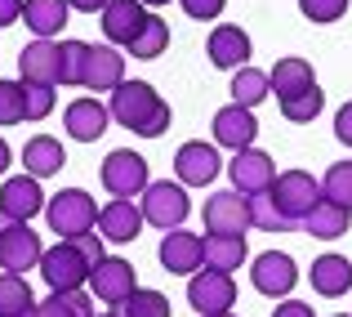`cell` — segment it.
Here are the masks:
<instances>
[{
	"mask_svg": "<svg viewBox=\"0 0 352 317\" xmlns=\"http://www.w3.org/2000/svg\"><path fill=\"white\" fill-rule=\"evenodd\" d=\"M112 121L125 130H134L138 139H161L165 130H170V103H165L161 94H156L147 81H120L112 90Z\"/></svg>",
	"mask_w": 352,
	"mask_h": 317,
	"instance_id": "cell-1",
	"label": "cell"
},
{
	"mask_svg": "<svg viewBox=\"0 0 352 317\" xmlns=\"http://www.w3.org/2000/svg\"><path fill=\"white\" fill-rule=\"evenodd\" d=\"M45 219H50V228L58 237H80V232H89L98 223V206L85 188H63L45 201Z\"/></svg>",
	"mask_w": 352,
	"mask_h": 317,
	"instance_id": "cell-2",
	"label": "cell"
},
{
	"mask_svg": "<svg viewBox=\"0 0 352 317\" xmlns=\"http://www.w3.org/2000/svg\"><path fill=\"white\" fill-rule=\"evenodd\" d=\"M89 268L94 264H89V259L80 255V246L67 241V237L41 255V277L50 282V291H80V286L89 282Z\"/></svg>",
	"mask_w": 352,
	"mask_h": 317,
	"instance_id": "cell-3",
	"label": "cell"
},
{
	"mask_svg": "<svg viewBox=\"0 0 352 317\" xmlns=\"http://www.w3.org/2000/svg\"><path fill=\"white\" fill-rule=\"evenodd\" d=\"M267 192L276 197V206H281V214L294 223V228H303L308 210L326 197V192H321V179H312L308 170H285V174H276V183Z\"/></svg>",
	"mask_w": 352,
	"mask_h": 317,
	"instance_id": "cell-4",
	"label": "cell"
},
{
	"mask_svg": "<svg viewBox=\"0 0 352 317\" xmlns=\"http://www.w3.org/2000/svg\"><path fill=\"white\" fill-rule=\"evenodd\" d=\"M143 219L152 223V228H161V232H170V228H179L183 219H188V210H192V201H188V192H183V183H170V179H161V183H147L143 188Z\"/></svg>",
	"mask_w": 352,
	"mask_h": 317,
	"instance_id": "cell-5",
	"label": "cell"
},
{
	"mask_svg": "<svg viewBox=\"0 0 352 317\" xmlns=\"http://www.w3.org/2000/svg\"><path fill=\"white\" fill-rule=\"evenodd\" d=\"M89 291H94L103 304L120 309V304L138 291V268L129 264V259H120V255H103L94 268H89Z\"/></svg>",
	"mask_w": 352,
	"mask_h": 317,
	"instance_id": "cell-6",
	"label": "cell"
},
{
	"mask_svg": "<svg viewBox=\"0 0 352 317\" xmlns=\"http://www.w3.org/2000/svg\"><path fill=\"white\" fill-rule=\"evenodd\" d=\"M188 304H192L201 317L232 313V304H236V282H232V273H219V268L192 273V282H188Z\"/></svg>",
	"mask_w": 352,
	"mask_h": 317,
	"instance_id": "cell-7",
	"label": "cell"
},
{
	"mask_svg": "<svg viewBox=\"0 0 352 317\" xmlns=\"http://www.w3.org/2000/svg\"><path fill=\"white\" fill-rule=\"evenodd\" d=\"M152 183V174H147V161L138 152H129V147H116V152H107L103 161V188L112 192V197H143V188Z\"/></svg>",
	"mask_w": 352,
	"mask_h": 317,
	"instance_id": "cell-8",
	"label": "cell"
},
{
	"mask_svg": "<svg viewBox=\"0 0 352 317\" xmlns=\"http://www.w3.org/2000/svg\"><path fill=\"white\" fill-rule=\"evenodd\" d=\"M250 282H254V291L267 295V300H285V295L294 291V282H299V268H294V259L285 255V250H263V255L250 264Z\"/></svg>",
	"mask_w": 352,
	"mask_h": 317,
	"instance_id": "cell-9",
	"label": "cell"
},
{
	"mask_svg": "<svg viewBox=\"0 0 352 317\" xmlns=\"http://www.w3.org/2000/svg\"><path fill=\"white\" fill-rule=\"evenodd\" d=\"M156 259H161L165 273L192 277V273H201V264H206V237H197V232H183V228H170V232L161 237Z\"/></svg>",
	"mask_w": 352,
	"mask_h": 317,
	"instance_id": "cell-10",
	"label": "cell"
},
{
	"mask_svg": "<svg viewBox=\"0 0 352 317\" xmlns=\"http://www.w3.org/2000/svg\"><path fill=\"white\" fill-rule=\"evenodd\" d=\"M41 237L32 232V223L14 219L5 232H0V268L5 273H32V268H41Z\"/></svg>",
	"mask_w": 352,
	"mask_h": 317,
	"instance_id": "cell-11",
	"label": "cell"
},
{
	"mask_svg": "<svg viewBox=\"0 0 352 317\" xmlns=\"http://www.w3.org/2000/svg\"><path fill=\"white\" fill-rule=\"evenodd\" d=\"M18 76L32 85H63V45L36 36L32 45H23L18 54Z\"/></svg>",
	"mask_w": 352,
	"mask_h": 317,
	"instance_id": "cell-12",
	"label": "cell"
},
{
	"mask_svg": "<svg viewBox=\"0 0 352 317\" xmlns=\"http://www.w3.org/2000/svg\"><path fill=\"white\" fill-rule=\"evenodd\" d=\"M219 170H223V161H219L214 143L192 139V143H183L179 152H174V174H179V183H188V188H206V183H214Z\"/></svg>",
	"mask_w": 352,
	"mask_h": 317,
	"instance_id": "cell-13",
	"label": "cell"
},
{
	"mask_svg": "<svg viewBox=\"0 0 352 317\" xmlns=\"http://www.w3.org/2000/svg\"><path fill=\"white\" fill-rule=\"evenodd\" d=\"M228 174H232V188L245 192V197H254V192H267L276 183V165L267 152H258V147H241V152L228 161Z\"/></svg>",
	"mask_w": 352,
	"mask_h": 317,
	"instance_id": "cell-14",
	"label": "cell"
},
{
	"mask_svg": "<svg viewBox=\"0 0 352 317\" xmlns=\"http://www.w3.org/2000/svg\"><path fill=\"white\" fill-rule=\"evenodd\" d=\"M206 228L210 232H232V237H245V228H254L250 223V197L245 192H214V197L206 201Z\"/></svg>",
	"mask_w": 352,
	"mask_h": 317,
	"instance_id": "cell-15",
	"label": "cell"
},
{
	"mask_svg": "<svg viewBox=\"0 0 352 317\" xmlns=\"http://www.w3.org/2000/svg\"><path fill=\"white\" fill-rule=\"evenodd\" d=\"M143 206H134L129 197H116L107 201L103 210H98V232H103L112 246H129V241H138V232H143Z\"/></svg>",
	"mask_w": 352,
	"mask_h": 317,
	"instance_id": "cell-16",
	"label": "cell"
},
{
	"mask_svg": "<svg viewBox=\"0 0 352 317\" xmlns=\"http://www.w3.org/2000/svg\"><path fill=\"white\" fill-rule=\"evenodd\" d=\"M254 139H258L254 108L228 103V108L214 112V143L219 147H232V152H241V147H254Z\"/></svg>",
	"mask_w": 352,
	"mask_h": 317,
	"instance_id": "cell-17",
	"label": "cell"
},
{
	"mask_svg": "<svg viewBox=\"0 0 352 317\" xmlns=\"http://www.w3.org/2000/svg\"><path fill=\"white\" fill-rule=\"evenodd\" d=\"M45 192H41V179L36 174H14V179H5L0 183V210L5 214H14V219H32V214H41L45 210Z\"/></svg>",
	"mask_w": 352,
	"mask_h": 317,
	"instance_id": "cell-18",
	"label": "cell"
},
{
	"mask_svg": "<svg viewBox=\"0 0 352 317\" xmlns=\"http://www.w3.org/2000/svg\"><path fill=\"white\" fill-rule=\"evenodd\" d=\"M120 81H125V59H120L112 45H89L85 72H80V85H85V90H98V94H107V90L120 85Z\"/></svg>",
	"mask_w": 352,
	"mask_h": 317,
	"instance_id": "cell-19",
	"label": "cell"
},
{
	"mask_svg": "<svg viewBox=\"0 0 352 317\" xmlns=\"http://www.w3.org/2000/svg\"><path fill=\"white\" fill-rule=\"evenodd\" d=\"M98 23H103V36L112 45H129L138 32H143L147 9H143V0H107V9L98 14Z\"/></svg>",
	"mask_w": 352,
	"mask_h": 317,
	"instance_id": "cell-20",
	"label": "cell"
},
{
	"mask_svg": "<svg viewBox=\"0 0 352 317\" xmlns=\"http://www.w3.org/2000/svg\"><path fill=\"white\" fill-rule=\"evenodd\" d=\"M107 121H112V108H103L98 99H76L63 112V125L76 143H94L98 134H107Z\"/></svg>",
	"mask_w": 352,
	"mask_h": 317,
	"instance_id": "cell-21",
	"label": "cell"
},
{
	"mask_svg": "<svg viewBox=\"0 0 352 317\" xmlns=\"http://www.w3.org/2000/svg\"><path fill=\"white\" fill-rule=\"evenodd\" d=\"M210 63L223 72H236L250 63V36L241 32L232 23H219L214 32H210Z\"/></svg>",
	"mask_w": 352,
	"mask_h": 317,
	"instance_id": "cell-22",
	"label": "cell"
},
{
	"mask_svg": "<svg viewBox=\"0 0 352 317\" xmlns=\"http://www.w3.org/2000/svg\"><path fill=\"white\" fill-rule=\"evenodd\" d=\"M312 291L317 295H326V300H339V295H348L352 291V259L344 255H321V259H312Z\"/></svg>",
	"mask_w": 352,
	"mask_h": 317,
	"instance_id": "cell-23",
	"label": "cell"
},
{
	"mask_svg": "<svg viewBox=\"0 0 352 317\" xmlns=\"http://www.w3.org/2000/svg\"><path fill=\"white\" fill-rule=\"evenodd\" d=\"M348 223H352V210L348 206L321 197L317 206L308 210V219H303V232H308V237H317V241H339L348 232Z\"/></svg>",
	"mask_w": 352,
	"mask_h": 317,
	"instance_id": "cell-24",
	"label": "cell"
},
{
	"mask_svg": "<svg viewBox=\"0 0 352 317\" xmlns=\"http://www.w3.org/2000/svg\"><path fill=\"white\" fill-rule=\"evenodd\" d=\"M23 165L36 179H50V174H58L63 165H67V152H63V143L54 134H36V139H27V147H23Z\"/></svg>",
	"mask_w": 352,
	"mask_h": 317,
	"instance_id": "cell-25",
	"label": "cell"
},
{
	"mask_svg": "<svg viewBox=\"0 0 352 317\" xmlns=\"http://www.w3.org/2000/svg\"><path fill=\"white\" fill-rule=\"evenodd\" d=\"M267 76H272V94L281 99V103L317 85V76H312V63H308V59H276V68L267 72Z\"/></svg>",
	"mask_w": 352,
	"mask_h": 317,
	"instance_id": "cell-26",
	"label": "cell"
},
{
	"mask_svg": "<svg viewBox=\"0 0 352 317\" xmlns=\"http://www.w3.org/2000/svg\"><path fill=\"white\" fill-rule=\"evenodd\" d=\"M67 14H72L67 0H27L23 5V23L32 27L36 36H45V41H54V36L67 27Z\"/></svg>",
	"mask_w": 352,
	"mask_h": 317,
	"instance_id": "cell-27",
	"label": "cell"
},
{
	"mask_svg": "<svg viewBox=\"0 0 352 317\" xmlns=\"http://www.w3.org/2000/svg\"><path fill=\"white\" fill-rule=\"evenodd\" d=\"M245 237H232V232H210L206 237V268H219V273H236L245 264Z\"/></svg>",
	"mask_w": 352,
	"mask_h": 317,
	"instance_id": "cell-28",
	"label": "cell"
},
{
	"mask_svg": "<svg viewBox=\"0 0 352 317\" xmlns=\"http://www.w3.org/2000/svg\"><path fill=\"white\" fill-rule=\"evenodd\" d=\"M36 295L23 282V273H0V317H32Z\"/></svg>",
	"mask_w": 352,
	"mask_h": 317,
	"instance_id": "cell-29",
	"label": "cell"
},
{
	"mask_svg": "<svg viewBox=\"0 0 352 317\" xmlns=\"http://www.w3.org/2000/svg\"><path fill=\"white\" fill-rule=\"evenodd\" d=\"M32 317H94V300L85 291H50V300L36 304Z\"/></svg>",
	"mask_w": 352,
	"mask_h": 317,
	"instance_id": "cell-30",
	"label": "cell"
},
{
	"mask_svg": "<svg viewBox=\"0 0 352 317\" xmlns=\"http://www.w3.org/2000/svg\"><path fill=\"white\" fill-rule=\"evenodd\" d=\"M272 94V76L267 72H258V68H236V76H232V103L241 108H258L263 99Z\"/></svg>",
	"mask_w": 352,
	"mask_h": 317,
	"instance_id": "cell-31",
	"label": "cell"
},
{
	"mask_svg": "<svg viewBox=\"0 0 352 317\" xmlns=\"http://www.w3.org/2000/svg\"><path fill=\"white\" fill-rule=\"evenodd\" d=\"M165 45H170V23H165V18H156V14H147L143 32H138L125 50H129V59H161Z\"/></svg>",
	"mask_w": 352,
	"mask_h": 317,
	"instance_id": "cell-32",
	"label": "cell"
},
{
	"mask_svg": "<svg viewBox=\"0 0 352 317\" xmlns=\"http://www.w3.org/2000/svg\"><path fill=\"white\" fill-rule=\"evenodd\" d=\"M250 223L263 228V232H290L294 228V223L281 214V206H276L272 192H254V197H250Z\"/></svg>",
	"mask_w": 352,
	"mask_h": 317,
	"instance_id": "cell-33",
	"label": "cell"
},
{
	"mask_svg": "<svg viewBox=\"0 0 352 317\" xmlns=\"http://www.w3.org/2000/svg\"><path fill=\"white\" fill-rule=\"evenodd\" d=\"M321 108H326V94H321V85H312V90H303V94L285 99V103H281V116L290 121V125H308V121H317Z\"/></svg>",
	"mask_w": 352,
	"mask_h": 317,
	"instance_id": "cell-34",
	"label": "cell"
},
{
	"mask_svg": "<svg viewBox=\"0 0 352 317\" xmlns=\"http://www.w3.org/2000/svg\"><path fill=\"white\" fill-rule=\"evenodd\" d=\"M120 313L125 317H170V300H165L161 291H147V286H138L134 295H129L125 304H120Z\"/></svg>",
	"mask_w": 352,
	"mask_h": 317,
	"instance_id": "cell-35",
	"label": "cell"
},
{
	"mask_svg": "<svg viewBox=\"0 0 352 317\" xmlns=\"http://www.w3.org/2000/svg\"><path fill=\"white\" fill-rule=\"evenodd\" d=\"M27 121V85L23 81H0V125Z\"/></svg>",
	"mask_w": 352,
	"mask_h": 317,
	"instance_id": "cell-36",
	"label": "cell"
},
{
	"mask_svg": "<svg viewBox=\"0 0 352 317\" xmlns=\"http://www.w3.org/2000/svg\"><path fill=\"white\" fill-rule=\"evenodd\" d=\"M321 192H326L330 201H339V206L352 210V161H335L326 170V179H321Z\"/></svg>",
	"mask_w": 352,
	"mask_h": 317,
	"instance_id": "cell-37",
	"label": "cell"
},
{
	"mask_svg": "<svg viewBox=\"0 0 352 317\" xmlns=\"http://www.w3.org/2000/svg\"><path fill=\"white\" fill-rule=\"evenodd\" d=\"M348 5L352 0H299V14L308 23H339L348 14Z\"/></svg>",
	"mask_w": 352,
	"mask_h": 317,
	"instance_id": "cell-38",
	"label": "cell"
},
{
	"mask_svg": "<svg viewBox=\"0 0 352 317\" xmlns=\"http://www.w3.org/2000/svg\"><path fill=\"white\" fill-rule=\"evenodd\" d=\"M85 41H63V85H80V72H85Z\"/></svg>",
	"mask_w": 352,
	"mask_h": 317,
	"instance_id": "cell-39",
	"label": "cell"
},
{
	"mask_svg": "<svg viewBox=\"0 0 352 317\" xmlns=\"http://www.w3.org/2000/svg\"><path fill=\"white\" fill-rule=\"evenodd\" d=\"M27 85V121H45L54 112V85H32V81H23Z\"/></svg>",
	"mask_w": 352,
	"mask_h": 317,
	"instance_id": "cell-40",
	"label": "cell"
},
{
	"mask_svg": "<svg viewBox=\"0 0 352 317\" xmlns=\"http://www.w3.org/2000/svg\"><path fill=\"white\" fill-rule=\"evenodd\" d=\"M179 5H183V14H188V18H201V23H210V18L223 14L228 0H179Z\"/></svg>",
	"mask_w": 352,
	"mask_h": 317,
	"instance_id": "cell-41",
	"label": "cell"
},
{
	"mask_svg": "<svg viewBox=\"0 0 352 317\" xmlns=\"http://www.w3.org/2000/svg\"><path fill=\"white\" fill-rule=\"evenodd\" d=\"M67 241H76V246H80V255H85L89 259V264H98V259H103L107 255V237H103V232H98V237H94V228H89V232H80V237H67Z\"/></svg>",
	"mask_w": 352,
	"mask_h": 317,
	"instance_id": "cell-42",
	"label": "cell"
},
{
	"mask_svg": "<svg viewBox=\"0 0 352 317\" xmlns=\"http://www.w3.org/2000/svg\"><path fill=\"white\" fill-rule=\"evenodd\" d=\"M335 134H339V143H348L352 147V99L344 108H339V116H335Z\"/></svg>",
	"mask_w": 352,
	"mask_h": 317,
	"instance_id": "cell-43",
	"label": "cell"
},
{
	"mask_svg": "<svg viewBox=\"0 0 352 317\" xmlns=\"http://www.w3.org/2000/svg\"><path fill=\"white\" fill-rule=\"evenodd\" d=\"M23 5H27V0H0V27L23 23Z\"/></svg>",
	"mask_w": 352,
	"mask_h": 317,
	"instance_id": "cell-44",
	"label": "cell"
},
{
	"mask_svg": "<svg viewBox=\"0 0 352 317\" xmlns=\"http://www.w3.org/2000/svg\"><path fill=\"white\" fill-rule=\"evenodd\" d=\"M272 317H317V313H312V304H303V300H285L281 309H272Z\"/></svg>",
	"mask_w": 352,
	"mask_h": 317,
	"instance_id": "cell-45",
	"label": "cell"
},
{
	"mask_svg": "<svg viewBox=\"0 0 352 317\" xmlns=\"http://www.w3.org/2000/svg\"><path fill=\"white\" fill-rule=\"evenodd\" d=\"M72 9H80V14H103L107 9V0H67Z\"/></svg>",
	"mask_w": 352,
	"mask_h": 317,
	"instance_id": "cell-46",
	"label": "cell"
},
{
	"mask_svg": "<svg viewBox=\"0 0 352 317\" xmlns=\"http://www.w3.org/2000/svg\"><path fill=\"white\" fill-rule=\"evenodd\" d=\"M9 156H14V152H9V143H5V139H0V174L9 170Z\"/></svg>",
	"mask_w": 352,
	"mask_h": 317,
	"instance_id": "cell-47",
	"label": "cell"
},
{
	"mask_svg": "<svg viewBox=\"0 0 352 317\" xmlns=\"http://www.w3.org/2000/svg\"><path fill=\"white\" fill-rule=\"evenodd\" d=\"M9 223H14V214H5V210H0V232H5Z\"/></svg>",
	"mask_w": 352,
	"mask_h": 317,
	"instance_id": "cell-48",
	"label": "cell"
},
{
	"mask_svg": "<svg viewBox=\"0 0 352 317\" xmlns=\"http://www.w3.org/2000/svg\"><path fill=\"white\" fill-rule=\"evenodd\" d=\"M143 5H170V0H143Z\"/></svg>",
	"mask_w": 352,
	"mask_h": 317,
	"instance_id": "cell-49",
	"label": "cell"
},
{
	"mask_svg": "<svg viewBox=\"0 0 352 317\" xmlns=\"http://www.w3.org/2000/svg\"><path fill=\"white\" fill-rule=\"evenodd\" d=\"M94 317H125V313H94Z\"/></svg>",
	"mask_w": 352,
	"mask_h": 317,
	"instance_id": "cell-50",
	"label": "cell"
},
{
	"mask_svg": "<svg viewBox=\"0 0 352 317\" xmlns=\"http://www.w3.org/2000/svg\"><path fill=\"white\" fill-rule=\"evenodd\" d=\"M219 317H232V313H219Z\"/></svg>",
	"mask_w": 352,
	"mask_h": 317,
	"instance_id": "cell-51",
	"label": "cell"
},
{
	"mask_svg": "<svg viewBox=\"0 0 352 317\" xmlns=\"http://www.w3.org/2000/svg\"><path fill=\"white\" fill-rule=\"evenodd\" d=\"M335 317H348V313H335Z\"/></svg>",
	"mask_w": 352,
	"mask_h": 317,
	"instance_id": "cell-52",
	"label": "cell"
}]
</instances>
